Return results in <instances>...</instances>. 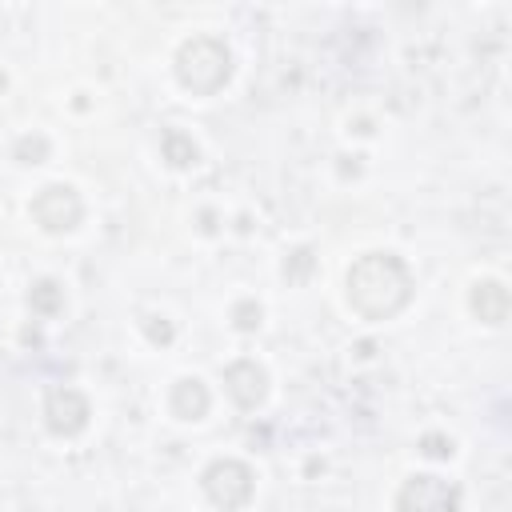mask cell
Segmentation results:
<instances>
[{
	"instance_id": "8992f818",
	"label": "cell",
	"mask_w": 512,
	"mask_h": 512,
	"mask_svg": "<svg viewBox=\"0 0 512 512\" xmlns=\"http://www.w3.org/2000/svg\"><path fill=\"white\" fill-rule=\"evenodd\" d=\"M88 416H92V404H88V396L80 388H72V384L48 388V396H44V424H48V432L80 436L88 428Z\"/></svg>"
},
{
	"instance_id": "7c38bea8",
	"label": "cell",
	"mask_w": 512,
	"mask_h": 512,
	"mask_svg": "<svg viewBox=\"0 0 512 512\" xmlns=\"http://www.w3.org/2000/svg\"><path fill=\"white\" fill-rule=\"evenodd\" d=\"M48 156V140L44 136H20L16 140V160L20 164H40Z\"/></svg>"
},
{
	"instance_id": "7a4b0ae2",
	"label": "cell",
	"mask_w": 512,
	"mask_h": 512,
	"mask_svg": "<svg viewBox=\"0 0 512 512\" xmlns=\"http://www.w3.org/2000/svg\"><path fill=\"white\" fill-rule=\"evenodd\" d=\"M232 76V52L216 36H192L176 48V80L192 96H216Z\"/></svg>"
},
{
	"instance_id": "52a82bcc",
	"label": "cell",
	"mask_w": 512,
	"mask_h": 512,
	"mask_svg": "<svg viewBox=\"0 0 512 512\" xmlns=\"http://www.w3.org/2000/svg\"><path fill=\"white\" fill-rule=\"evenodd\" d=\"M224 388H228V396L236 400V408H244V412H252V408H260L264 404V396H268V372L256 364V360H232L228 368H224Z\"/></svg>"
},
{
	"instance_id": "2e32d148",
	"label": "cell",
	"mask_w": 512,
	"mask_h": 512,
	"mask_svg": "<svg viewBox=\"0 0 512 512\" xmlns=\"http://www.w3.org/2000/svg\"><path fill=\"white\" fill-rule=\"evenodd\" d=\"M308 268H312V252L300 248V252H296V268H284V276H288V280H300Z\"/></svg>"
},
{
	"instance_id": "6da1fadb",
	"label": "cell",
	"mask_w": 512,
	"mask_h": 512,
	"mask_svg": "<svg viewBox=\"0 0 512 512\" xmlns=\"http://www.w3.org/2000/svg\"><path fill=\"white\" fill-rule=\"evenodd\" d=\"M348 304L364 320H392L412 300V272L396 252H364L348 268Z\"/></svg>"
},
{
	"instance_id": "ba28073f",
	"label": "cell",
	"mask_w": 512,
	"mask_h": 512,
	"mask_svg": "<svg viewBox=\"0 0 512 512\" xmlns=\"http://www.w3.org/2000/svg\"><path fill=\"white\" fill-rule=\"evenodd\" d=\"M208 404H212L208 384H204V380H196V376L176 380V384H172V392H168V408H172V416H176V420H200V416L208 412Z\"/></svg>"
},
{
	"instance_id": "30bf717a",
	"label": "cell",
	"mask_w": 512,
	"mask_h": 512,
	"mask_svg": "<svg viewBox=\"0 0 512 512\" xmlns=\"http://www.w3.org/2000/svg\"><path fill=\"white\" fill-rule=\"evenodd\" d=\"M160 152H164V160H168L172 168L196 164V144H192V136L180 132V128H168V132L160 136Z\"/></svg>"
},
{
	"instance_id": "4fadbf2b",
	"label": "cell",
	"mask_w": 512,
	"mask_h": 512,
	"mask_svg": "<svg viewBox=\"0 0 512 512\" xmlns=\"http://www.w3.org/2000/svg\"><path fill=\"white\" fill-rule=\"evenodd\" d=\"M232 324H236L240 332L260 328V304H256V300H240V304L232 308Z\"/></svg>"
},
{
	"instance_id": "5bb4252c",
	"label": "cell",
	"mask_w": 512,
	"mask_h": 512,
	"mask_svg": "<svg viewBox=\"0 0 512 512\" xmlns=\"http://www.w3.org/2000/svg\"><path fill=\"white\" fill-rule=\"evenodd\" d=\"M144 336L152 344H172V324L164 316H144Z\"/></svg>"
},
{
	"instance_id": "9a60e30c",
	"label": "cell",
	"mask_w": 512,
	"mask_h": 512,
	"mask_svg": "<svg viewBox=\"0 0 512 512\" xmlns=\"http://www.w3.org/2000/svg\"><path fill=\"white\" fill-rule=\"evenodd\" d=\"M424 452L436 456V460H444V456H452V440H444V436H424Z\"/></svg>"
},
{
	"instance_id": "9c48e42d",
	"label": "cell",
	"mask_w": 512,
	"mask_h": 512,
	"mask_svg": "<svg viewBox=\"0 0 512 512\" xmlns=\"http://www.w3.org/2000/svg\"><path fill=\"white\" fill-rule=\"evenodd\" d=\"M472 312L484 324H504L508 320V288L500 280H476L472 284Z\"/></svg>"
},
{
	"instance_id": "3957f363",
	"label": "cell",
	"mask_w": 512,
	"mask_h": 512,
	"mask_svg": "<svg viewBox=\"0 0 512 512\" xmlns=\"http://www.w3.org/2000/svg\"><path fill=\"white\" fill-rule=\"evenodd\" d=\"M200 484H204L208 500H212L216 508H224V512L244 508V504L252 500V488H256V484H252V468H248L244 460H212V464L204 468Z\"/></svg>"
},
{
	"instance_id": "277c9868",
	"label": "cell",
	"mask_w": 512,
	"mask_h": 512,
	"mask_svg": "<svg viewBox=\"0 0 512 512\" xmlns=\"http://www.w3.org/2000/svg\"><path fill=\"white\" fill-rule=\"evenodd\" d=\"M396 512H460V488L444 476H408L396 492Z\"/></svg>"
},
{
	"instance_id": "8fae6325",
	"label": "cell",
	"mask_w": 512,
	"mask_h": 512,
	"mask_svg": "<svg viewBox=\"0 0 512 512\" xmlns=\"http://www.w3.org/2000/svg\"><path fill=\"white\" fill-rule=\"evenodd\" d=\"M28 304L36 316H56L64 308V288L56 280H36L32 292H28Z\"/></svg>"
},
{
	"instance_id": "5b68a950",
	"label": "cell",
	"mask_w": 512,
	"mask_h": 512,
	"mask_svg": "<svg viewBox=\"0 0 512 512\" xmlns=\"http://www.w3.org/2000/svg\"><path fill=\"white\" fill-rule=\"evenodd\" d=\"M80 216H84V200L72 184H48L32 196V220L52 236L72 232L80 224Z\"/></svg>"
}]
</instances>
